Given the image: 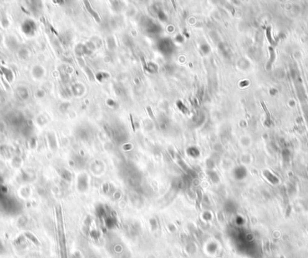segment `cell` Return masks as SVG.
Returning a JSON list of instances; mask_svg holds the SVG:
<instances>
[{"label": "cell", "instance_id": "6da1fadb", "mask_svg": "<svg viewBox=\"0 0 308 258\" xmlns=\"http://www.w3.org/2000/svg\"><path fill=\"white\" fill-rule=\"evenodd\" d=\"M85 6H86V9H87V11L93 16V17L96 19V21H97L98 23H100L101 22V19H100V17H99V16L97 15V13L96 12H95L94 10L92 9V7H91V6H90V4L88 3V2H85Z\"/></svg>", "mask_w": 308, "mask_h": 258}, {"label": "cell", "instance_id": "7a4b0ae2", "mask_svg": "<svg viewBox=\"0 0 308 258\" xmlns=\"http://www.w3.org/2000/svg\"><path fill=\"white\" fill-rule=\"evenodd\" d=\"M270 26H268V28H267V30H266V35H267V37H268V41H269V43H271V44H275V41H274L273 39L271 38V35H270Z\"/></svg>", "mask_w": 308, "mask_h": 258}, {"label": "cell", "instance_id": "3957f363", "mask_svg": "<svg viewBox=\"0 0 308 258\" xmlns=\"http://www.w3.org/2000/svg\"><path fill=\"white\" fill-rule=\"evenodd\" d=\"M269 52H270V60H269V65H270V64H272L274 58H275V52H274L272 47H269Z\"/></svg>", "mask_w": 308, "mask_h": 258}, {"label": "cell", "instance_id": "277c9868", "mask_svg": "<svg viewBox=\"0 0 308 258\" xmlns=\"http://www.w3.org/2000/svg\"><path fill=\"white\" fill-rule=\"evenodd\" d=\"M146 109L148 110V114H149V116H150V117L152 119V120H155V117H154V114L152 113V108H151V107H147L146 108Z\"/></svg>", "mask_w": 308, "mask_h": 258}, {"label": "cell", "instance_id": "5b68a950", "mask_svg": "<svg viewBox=\"0 0 308 258\" xmlns=\"http://www.w3.org/2000/svg\"><path fill=\"white\" fill-rule=\"evenodd\" d=\"M141 58V60H142V66H143V69H144V70H147V65H146V62H145V60H144V58L142 57V56H141L140 57Z\"/></svg>", "mask_w": 308, "mask_h": 258}, {"label": "cell", "instance_id": "8992f818", "mask_svg": "<svg viewBox=\"0 0 308 258\" xmlns=\"http://www.w3.org/2000/svg\"><path fill=\"white\" fill-rule=\"evenodd\" d=\"M3 246H4L2 245V243H1V241H0V253H2V252L5 251V248H4Z\"/></svg>", "mask_w": 308, "mask_h": 258}]
</instances>
